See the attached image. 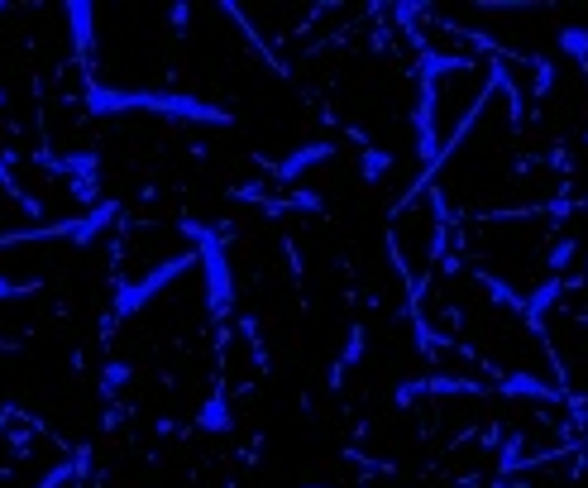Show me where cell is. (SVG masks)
Wrapping results in <instances>:
<instances>
[{
  "label": "cell",
  "mask_w": 588,
  "mask_h": 488,
  "mask_svg": "<svg viewBox=\"0 0 588 488\" xmlns=\"http://www.w3.org/2000/svg\"><path fill=\"white\" fill-rule=\"evenodd\" d=\"M306 488H316V484H306Z\"/></svg>",
  "instance_id": "83f0119b"
},
{
  "label": "cell",
  "mask_w": 588,
  "mask_h": 488,
  "mask_svg": "<svg viewBox=\"0 0 588 488\" xmlns=\"http://www.w3.org/2000/svg\"><path fill=\"white\" fill-rule=\"evenodd\" d=\"M225 488H235V484H225Z\"/></svg>",
  "instance_id": "f1b7e54d"
},
{
  "label": "cell",
  "mask_w": 588,
  "mask_h": 488,
  "mask_svg": "<svg viewBox=\"0 0 588 488\" xmlns=\"http://www.w3.org/2000/svg\"><path fill=\"white\" fill-rule=\"evenodd\" d=\"M498 91H502V106H507V125L517 130L522 125V115H526V91H522V82L512 77V67L502 72V82H498Z\"/></svg>",
  "instance_id": "d6986e66"
},
{
  "label": "cell",
  "mask_w": 588,
  "mask_h": 488,
  "mask_svg": "<svg viewBox=\"0 0 588 488\" xmlns=\"http://www.w3.org/2000/svg\"><path fill=\"white\" fill-rule=\"evenodd\" d=\"M187 268H196V249H177L173 259H158L149 273H139V278H130V283H120V288H115L110 316H115V321H125V316H139V311L149 307V302H158L163 292L173 288V283L182 278V273H187Z\"/></svg>",
  "instance_id": "3957f363"
},
{
  "label": "cell",
  "mask_w": 588,
  "mask_h": 488,
  "mask_svg": "<svg viewBox=\"0 0 588 488\" xmlns=\"http://www.w3.org/2000/svg\"><path fill=\"white\" fill-rule=\"evenodd\" d=\"M416 402H426V374L402 378V383L392 388V407H397V412H412Z\"/></svg>",
  "instance_id": "44dd1931"
},
{
  "label": "cell",
  "mask_w": 588,
  "mask_h": 488,
  "mask_svg": "<svg viewBox=\"0 0 588 488\" xmlns=\"http://www.w3.org/2000/svg\"><path fill=\"white\" fill-rule=\"evenodd\" d=\"M555 48L565 53L569 63L579 67L588 77V24H560V34H555Z\"/></svg>",
  "instance_id": "9a60e30c"
},
{
  "label": "cell",
  "mask_w": 588,
  "mask_h": 488,
  "mask_svg": "<svg viewBox=\"0 0 588 488\" xmlns=\"http://www.w3.org/2000/svg\"><path fill=\"white\" fill-rule=\"evenodd\" d=\"M493 393L498 398H512V402H565V388L560 383H545V378H536L531 369H502L498 378H493Z\"/></svg>",
  "instance_id": "52a82bcc"
},
{
  "label": "cell",
  "mask_w": 588,
  "mask_h": 488,
  "mask_svg": "<svg viewBox=\"0 0 588 488\" xmlns=\"http://www.w3.org/2000/svg\"><path fill=\"white\" fill-rule=\"evenodd\" d=\"M412 130H416V158H421V173H426L440 154V82L426 77V72H416Z\"/></svg>",
  "instance_id": "277c9868"
},
{
  "label": "cell",
  "mask_w": 588,
  "mask_h": 488,
  "mask_svg": "<svg viewBox=\"0 0 588 488\" xmlns=\"http://www.w3.org/2000/svg\"><path fill=\"white\" fill-rule=\"evenodd\" d=\"M579 139H584V149H588V130H584V134H579Z\"/></svg>",
  "instance_id": "484cf974"
},
{
  "label": "cell",
  "mask_w": 588,
  "mask_h": 488,
  "mask_svg": "<svg viewBox=\"0 0 588 488\" xmlns=\"http://www.w3.org/2000/svg\"><path fill=\"white\" fill-rule=\"evenodd\" d=\"M493 383L469 374H426V398H488Z\"/></svg>",
  "instance_id": "8fae6325"
},
{
  "label": "cell",
  "mask_w": 588,
  "mask_h": 488,
  "mask_svg": "<svg viewBox=\"0 0 588 488\" xmlns=\"http://www.w3.org/2000/svg\"><path fill=\"white\" fill-rule=\"evenodd\" d=\"M579 254H584V244H579V235L574 230H560L555 240L545 244V278H569L574 268H579Z\"/></svg>",
  "instance_id": "9c48e42d"
},
{
  "label": "cell",
  "mask_w": 588,
  "mask_h": 488,
  "mask_svg": "<svg viewBox=\"0 0 588 488\" xmlns=\"http://www.w3.org/2000/svg\"><path fill=\"white\" fill-rule=\"evenodd\" d=\"M220 10H225V15H230V20H235V24H240V34H244V39H249V44H254V48H259V58H263V63L273 67V72H283V77H287V63H283V58H278V53H273V48H268V44H263V34H259V29H254V20L244 15L240 5H235V0H225Z\"/></svg>",
  "instance_id": "5bb4252c"
},
{
  "label": "cell",
  "mask_w": 588,
  "mask_h": 488,
  "mask_svg": "<svg viewBox=\"0 0 588 488\" xmlns=\"http://www.w3.org/2000/svg\"><path fill=\"white\" fill-rule=\"evenodd\" d=\"M44 168L53 178H63L77 197L96 206V192H101V158L91 149H67V154H44Z\"/></svg>",
  "instance_id": "5b68a950"
},
{
  "label": "cell",
  "mask_w": 588,
  "mask_h": 488,
  "mask_svg": "<svg viewBox=\"0 0 588 488\" xmlns=\"http://www.w3.org/2000/svg\"><path fill=\"white\" fill-rule=\"evenodd\" d=\"M39 297V283H15V278H0V302H29Z\"/></svg>",
  "instance_id": "7402d4cb"
},
{
  "label": "cell",
  "mask_w": 588,
  "mask_h": 488,
  "mask_svg": "<svg viewBox=\"0 0 588 488\" xmlns=\"http://www.w3.org/2000/svg\"><path fill=\"white\" fill-rule=\"evenodd\" d=\"M574 445H579V455H588V431H584V436H579V441H574Z\"/></svg>",
  "instance_id": "d4e9b609"
},
{
  "label": "cell",
  "mask_w": 588,
  "mask_h": 488,
  "mask_svg": "<svg viewBox=\"0 0 588 488\" xmlns=\"http://www.w3.org/2000/svg\"><path fill=\"white\" fill-rule=\"evenodd\" d=\"M177 235H187L196 249V268L206 278V316L211 321H225L235 311V268H230V225H211V221H177Z\"/></svg>",
  "instance_id": "7a4b0ae2"
},
{
  "label": "cell",
  "mask_w": 588,
  "mask_h": 488,
  "mask_svg": "<svg viewBox=\"0 0 588 488\" xmlns=\"http://www.w3.org/2000/svg\"><path fill=\"white\" fill-rule=\"evenodd\" d=\"M63 15H67L72 58H77V67H82V72H91V67H96V5H87V0H72V5H63Z\"/></svg>",
  "instance_id": "ba28073f"
},
{
  "label": "cell",
  "mask_w": 588,
  "mask_h": 488,
  "mask_svg": "<svg viewBox=\"0 0 588 488\" xmlns=\"http://www.w3.org/2000/svg\"><path fill=\"white\" fill-rule=\"evenodd\" d=\"M364 359H369V326H364V321H354L349 335H345V350H340L335 369H330V388H340L349 369H354V364H364Z\"/></svg>",
  "instance_id": "4fadbf2b"
},
{
  "label": "cell",
  "mask_w": 588,
  "mask_h": 488,
  "mask_svg": "<svg viewBox=\"0 0 588 488\" xmlns=\"http://www.w3.org/2000/svg\"><path fill=\"white\" fill-rule=\"evenodd\" d=\"M522 63L531 67V72H536V82H531V96H536V101H545V96L555 91V82H560V67L550 63L545 53H526Z\"/></svg>",
  "instance_id": "ac0fdd59"
},
{
  "label": "cell",
  "mask_w": 588,
  "mask_h": 488,
  "mask_svg": "<svg viewBox=\"0 0 588 488\" xmlns=\"http://www.w3.org/2000/svg\"><path fill=\"white\" fill-rule=\"evenodd\" d=\"M493 488H531V484H522V479H512V484H507V479H498Z\"/></svg>",
  "instance_id": "603a6c76"
},
{
  "label": "cell",
  "mask_w": 588,
  "mask_h": 488,
  "mask_svg": "<svg viewBox=\"0 0 588 488\" xmlns=\"http://www.w3.org/2000/svg\"><path fill=\"white\" fill-rule=\"evenodd\" d=\"M469 278L479 283L483 292H488V302L498 311H512V316H522L526 307V292L517 288V283H507V278H498V273H488V268H469Z\"/></svg>",
  "instance_id": "30bf717a"
},
{
  "label": "cell",
  "mask_w": 588,
  "mask_h": 488,
  "mask_svg": "<svg viewBox=\"0 0 588 488\" xmlns=\"http://www.w3.org/2000/svg\"><path fill=\"white\" fill-rule=\"evenodd\" d=\"M579 321H588V311H579Z\"/></svg>",
  "instance_id": "4316f807"
},
{
  "label": "cell",
  "mask_w": 588,
  "mask_h": 488,
  "mask_svg": "<svg viewBox=\"0 0 588 488\" xmlns=\"http://www.w3.org/2000/svg\"><path fill=\"white\" fill-rule=\"evenodd\" d=\"M130 383H134V369L115 359V364H106V369H101V398H106V402H120V393H125Z\"/></svg>",
  "instance_id": "ffe728a7"
},
{
  "label": "cell",
  "mask_w": 588,
  "mask_h": 488,
  "mask_svg": "<svg viewBox=\"0 0 588 488\" xmlns=\"http://www.w3.org/2000/svg\"><path fill=\"white\" fill-rule=\"evenodd\" d=\"M526 465V431H502V445H498V479H512L522 474Z\"/></svg>",
  "instance_id": "2e32d148"
},
{
  "label": "cell",
  "mask_w": 588,
  "mask_h": 488,
  "mask_svg": "<svg viewBox=\"0 0 588 488\" xmlns=\"http://www.w3.org/2000/svg\"><path fill=\"white\" fill-rule=\"evenodd\" d=\"M82 111L96 115V120H110V115H158V120H177V125H216V130L235 125V115L225 106L206 101V96L168 91V87H106V82H87Z\"/></svg>",
  "instance_id": "6da1fadb"
},
{
  "label": "cell",
  "mask_w": 588,
  "mask_h": 488,
  "mask_svg": "<svg viewBox=\"0 0 588 488\" xmlns=\"http://www.w3.org/2000/svg\"><path fill=\"white\" fill-rule=\"evenodd\" d=\"M330 158H335V144H330V139L297 144L292 154H283L278 163H268V182H278V187H297L311 168H321V163H330Z\"/></svg>",
  "instance_id": "8992f818"
},
{
  "label": "cell",
  "mask_w": 588,
  "mask_h": 488,
  "mask_svg": "<svg viewBox=\"0 0 588 488\" xmlns=\"http://www.w3.org/2000/svg\"><path fill=\"white\" fill-rule=\"evenodd\" d=\"M579 278L588 283V254H579Z\"/></svg>",
  "instance_id": "cb8c5ba5"
},
{
  "label": "cell",
  "mask_w": 588,
  "mask_h": 488,
  "mask_svg": "<svg viewBox=\"0 0 588 488\" xmlns=\"http://www.w3.org/2000/svg\"><path fill=\"white\" fill-rule=\"evenodd\" d=\"M397 168V158L388 154V149H378V144H369V149H359V178L369 182V187H378V182H388V173Z\"/></svg>",
  "instance_id": "e0dca14e"
},
{
  "label": "cell",
  "mask_w": 588,
  "mask_h": 488,
  "mask_svg": "<svg viewBox=\"0 0 588 488\" xmlns=\"http://www.w3.org/2000/svg\"><path fill=\"white\" fill-rule=\"evenodd\" d=\"M196 431H206V436H230L235 431V407H230L225 388H216L211 398L196 407Z\"/></svg>",
  "instance_id": "7c38bea8"
}]
</instances>
